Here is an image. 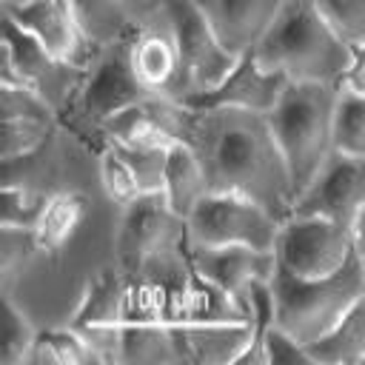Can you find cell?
<instances>
[{"label": "cell", "instance_id": "36", "mask_svg": "<svg viewBox=\"0 0 365 365\" xmlns=\"http://www.w3.org/2000/svg\"><path fill=\"white\" fill-rule=\"evenodd\" d=\"M0 114L9 117H57V111L31 88L0 83ZM60 120V117H57Z\"/></svg>", "mask_w": 365, "mask_h": 365}, {"label": "cell", "instance_id": "13", "mask_svg": "<svg viewBox=\"0 0 365 365\" xmlns=\"http://www.w3.org/2000/svg\"><path fill=\"white\" fill-rule=\"evenodd\" d=\"M128 60L140 86L154 97L182 100V63L168 17L160 11L131 26Z\"/></svg>", "mask_w": 365, "mask_h": 365}, {"label": "cell", "instance_id": "38", "mask_svg": "<svg viewBox=\"0 0 365 365\" xmlns=\"http://www.w3.org/2000/svg\"><path fill=\"white\" fill-rule=\"evenodd\" d=\"M123 6L128 11V20L131 23H143V20L154 17V14H160L163 6H165V0H123Z\"/></svg>", "mask_w": 365, "mask_h": 365}, {"label": "cell", "instance_id": "21", "mask_svg": "<svg viewBox=\"0 0 365 365\" xmlns=\"http://www.w3.org/2000/svg\"><path fill=\"white\" fill-rule=\"evenodd\" d=\"M163 197L165 202L182 217L188 220V214L197 208V202L208 194V182H205V171L200 165L197 151L188 143H177L168 148V160H165V174H163Z\"/></svg>", "mask_w": 365, "mask_h": 365}, {"label": "cell", "instance_id": "7", "mask_svg": "<svg viewBox=\"0 0 365 365\" xmlns=\"http://www.w3.org/2000/svg\"><path fill=\"white\" fill-rule=\"evenodd\" d=\"M185 222L188 248L251 245L274 251L279 234V217L271 208L231 191H208Z\"/></svg>", "mask_w": 365, "mask_h": 365}, {"label": "cell", "instance_id": "3", "mask_svg": "<svg viewBox=\"0 0 365 365\" xmlns=\"http://www.w3.org/2000/svg\"><path fill=\"white\" fill-rule=\"evenodd\" d=\"M339 86L288 83L279 103L265 114L288 165L294 197L314 180L334 151V106Z\"/></svg>", "mask_w": 365, "mask_h": 365}, {"label": "cell", "instance_id": "30", "mask_svg": "<svg viewBox=\"0 0 365 365\" xmlns=\"http://www.w3.org/2000/svg\"><path fill=\"white\" fill-rule=\"evenodd\" d=\"M97 174H100L103 194L114 208H125L128 202H134L143 194L134 171L125 163V157L111 143H103L97 148Z\"/></svg>", "mask_w": 365, "mask_h": 365}, {"label": "cell", "instance_id": "19", "mask_svg": "<svg viewBox=\"0 0 365 365\" xmlns=\"http://www.w3.org/2000/svg\"><path fill=\"white\" fill-rule=\"evenodd\" d=\"M128 282H131V274L120 262H108V265L97 268L86 279V285L77 297V305L71 308L66 325L74 331L123 325L125 322Z\"/></svg>", "mask_w": 365, "mask_h": 365}, {"label": "cell", "instance_id": "25", "mask_svg": "<svg viewBox=\"0 0 365 365\" xmlns=\"http://www.w3.org/2000/svg\"><path fill=\"white\" fill-rule=\"evenodd\" d=\"M68 6L94 46H106L134 26L128 20L123 0H68Z\"/></svg>", "mask_w": 365, "mask_h": 365}, {"label": "cell", "instance_id": "2", "mask_svg": "<svg viewBox=\"0 0 365 365\" xmlns=\"http://www.w3.org/2000/svg\"><path fill=\"white\" fill-rule=\"evenodd\" d=\"M254 57L288 83L339 86L351 63V46L336 37L311 0H285Z\"/></svg>", "mask_w": 365, "mask_h": 365}, {"label": "cell", "instance_id": "5", "mask_svg": "<svg viewBox=\"0 0 365 365\" xmlns=\"http://www.w3.org/2000/svg\"><path fill=\"white\" fill-rule=\"evenodd\" d=\"M128 34H131V29L123 37H117V40H111V43L97 48L74 103L60 117V125H68L80 140L91 143V137H94V154L103 145L100 125L111 114H117V111H123V108H128V106H134L140 100L154 97L140 86V80L131 71Z\"/></svg>", "mask_w": 365, "mask_h": 365}, {"label": "cell", "instance_id": "40", "mask_svg": "<svg viewBox=\"0 0 365 365\" xmlns=\"http://www.w3.org/2000/svg\"><path fill=\"white\" fill-rule=\"evenodd\" d=\"M20 3H26V0H3V9H11V6H20Z\"/></svg>", "mask_w": 365, "mask_h": 365}, {"label": "cell", "instance_id": "10", "mask_svg": "<svg viewBox=\"0 0 365 365\" xmlns=\"http://www.w3.org/2000/svg\"><path fill=\"white\" fill-rule=\"evenodd\" d=\"M163 14L168 17L171 31L177 37V48H180L182 100L191 94L208 91L237 66L240 57L222 46V40L211 29L197 0H165Z\"/></svg>", "mask_w": 365, "mask_h": 365}, {"label": "cell", "instance_id": "6", "mask_svg": "<svg viewBox=\"0 0 365 365\" xmlns=\"http://www.w3.org/2000/svg\"><path fill=\"white\" fill-rule=\"evenodd\" d=\"M111 248L114 262L128 274H140L151 262L188 248V222L165 202L163 191L140 194L125 208H117Z\"/></svg>", "mask_w": 365, "mask_h": 365}, {"label": "cell", "instance_id": "8", "mask_svg": "<svg viewBox=\"0 0 365 365\" xmlns=\"http://www.w3.org/2000/svg\"><path fill=\"white\" fill-rule=\"evenodd\" d=\"M3 23L6 26L0 46V83L31 88L57 111V117H63L74 103L88 68L54 57L11 20L3 17Z\"/></svg>", "mask_w": 365, "mask_h": 365}, {"label": "cell", "instance_id": "20", "mask_svg": "<svg viewBox=\"0 0 365 365\" xmlns=\"http://www.w3.org/2000/svg\"><path fill=\"white\" fill-rule=\"evenodd\" d=\"M86 214H88V202L80 191H71V188L51 191L43 205V214L34 225V240L40 245V254L60 257L66 251V245L74 240Z\"/></svg>", "mask_w": 365, "mask_h": 365}, {"label": "cell", "instance_id": "31", "mask_svg": "<svg viewBox=\"0 0 365 365\" xmlns=\"http://www.w3.org/2000/svg\"><path fill=\"white\" fill-rule=\"evenodd\" d=\"M48 194L51 191H43V188H34V185H26V182H3V194H0V225L34 231Z\"/></svg>", "mask_w": 365, "mask_h": 365}, {"label": "cell", "instance_id": "1", "mask_svg": "<svg viewBox=\"0 0 365 365\" xmlns=\"http://www.w3.org/2000/svg\"><path fill=\"white\" fill-rule=\"evenodd\" d=\"M205 171L208 191H231L271 208L279 220L294 205V185L265 114L191 108L185 140Z\"/></svg>", "mask_w": 365, "mask_h": 365}, {"label": "cell", "instance_id": "39", "mask_svg": "<svg viewBox=\"0 0 365 365\" xmlns=\"http://www.w3.org/2000/svg\"><path fill=\"white\" fill-rule=\"evenodd\" d=\"M351 240H354V254L365 271V211L356 217V222L351 225Z\"/></svg>", "mask_w": 365, "mask_h": 365}, {"label": "cell", "instance_id": "4", "mask_svg": "<svg viewBox=\"0 0 365 365\" xmlns=\"http://www.w3.org/2000/svg\"><path fill=\"white\" fill-rule=\"evenodd\" d=\"M271 291L274 322L294 339L311 345L328 334L356 299L365 297V271L356 254L328 277H297L277 265Z\"/></svg>", "mask_w": 365, "mask_h": 365}, {"label": "cell", "instance_id": "32", "mask_svg": "<svg viewBox=\"0 0 365 365\" xmlns=\"http://www.w3.org/2000/svg\"><path fill=\"white\" fill-rule=\"evenodd\" d=\"M34 257H40V245L34 240V231L0 225V279H3V288H9L11 279L31 265Z\"/></svg>", "mask_w": 365, "mask_h": 365}, {"label": "cell", "instance_id": "35", "mask_svg": "<svg viewBox=\"0 0 365 365\" xmlns=\"http://www.w3.org/2000/svg\"><path fill=\"white\" fill-rule=\"evenodd\" d=\"M317 365L308 345L294 339L288 331H282L279 325H271L268 334L262 336V365Z\"/></svg>", "mask_w": 365, "mask_h": 365}, {"label": "cell", "instance_id": "18", "mask_svg": "<svg viewBox=\"0 0 365 365\" xmlns=\"http://www.w3.org/2000/svg\"><path fill=\"white\" fill-rule=\"evenodd\" d=\"M171 336L180 362L240 365L251 345V322H174Z\"/></svg>", "mask_w": 365, "mask_h": 365}, {"label": "cell", "instance_id": "29", "mask_svg": "<svg viewBox=\"0 0 365 365\" xmlns=\"http://www.w3.org/2000/svg\"><path fill=\"white\" fill-rule=\"evenodd\" d=\"M334 151L365 157V97L339 88L334 106Z\"/></svg>", "mask_w": 365, "mask_h": 365}, {"label": "cell", "instance_id": "15", "mask_svg": "<svg viewBox=\"0 0 365 365\" xmlns=\"http://www.w3.org/2000/svg\"><path fill=\"white\" fill-rule=\"evenodd\" d=\"M288 80L279 71L265 68L254 51L242 54L237 60V66L208 91L191 94L182 100V106L194 108V111H208V108H237V111H257V114H268L282 91H285Z\"/></svg>", "mask_w": 365, "mask_h": 365}, {"label": "cell", "instance_id": "16", "mask_svg": "<svg viewBox=\"0 0 365 365\" xmlns=\"http://www.w3.org/2000/svg\"><path fill=\"white\" fill-rule=\"evenodd\" d=\"M191 265L231 291L234 297L245 299L254 282H265L277 271V254L251 248V245H214V248H188ZM248 302V299H245Z\"/></svg>", "mask_w": 365, "mask_h": 365}, {"label": "cell", "instance_id": "9", "mask_svg": "<svg viewBox=\"0 0 365 365\" xmlns=\"http://www.w3.org/2000/svg\"><path fill=\"white\" fill-rule=\"evenodd\" d=\"M274 254L277 265L297 277H328L354 254L351 228L325 217L291 211L279 220Z\"/></svg>", "mask_w": 365, "mask_h": 365}, {"label": "cell", "instance_id": "26", "mask_svg": "<svg viewBox=\"0 0 365 365\" xmlns=\"http://www.w3.org/2000/svg\"><path fill=\"white\" fill-rule=\"evenodd\" d=\"M29 365H100L88 342L68 325L40 331L29 354Z\"/></svg>", "mask_w": 365, "mask_h": 365}, {"label": "cell", "instance_id": "23", "mask_svg": "<svg viewBox=\"0 0 365 365\" xmlns=\"http://www.w3.org/2000/svg\"><path fill=\"white\" fill-rule=\"evenodd\" d=\"M317 365H362L365 359V297L356 299L342 319L308 345Z\"/></svg>", "mask_w": 365, "mask_h": 365}, {"label": "cell", "instance_id": "37", "mask_svg": "<svg viewBox=\"0 0 365 365\" xmlns=\"http://www.w3.org/2000/svg\"><path fill=\"white\" fill-rule=\"evenodd\" d=\"M339 88L365 97V43L351 48V63H348V68L339 80Z\"/></svg>", "mask_w": 365, "mask_h": 365}, {"label": "cell", "instance_id": "12", "mask_svg": "<svg viewBox=\"0 0 365 365\" xmlns=\"http://www.w3.org/2000/svg\"><path fill=\"white\" fill-rule=\"evenodd\" d=\"M191 108L171 97H148L117 114H111L100 125V140L143 145V148H171L188 140Z\"/></svg>", "mask_w": 365, "mask_h": 365}, {"label": "cell", "instance_id": "17", "mask_svg": "<svg viewBox=\"0 0 365 365\" xmlns=\"http://www.w3.org/2000/svg\"><path fill=\"white\" fill-rule=\"evenodd\" d=\"M222 46L242 57L274 26L285 0H197Z\"/></svg>", "mask_w": 365, "mask_h": 365}, {"label": "cell", "instance_id": "14", "mask_svg": "<svg viewBox=\"0 0 365 365\" xmlns=\"http://www.w3.org/2000/svg\"><path fill=\"white\" fill-rule=\"evenodd\" d=\"M3 17L34 37L46 51L80 68H88L100 48L80 29L68 0H26L20 6L3 9Z\"/></svg>", "mask_w": 365, "mask_h": 365}, {"label": "cell", "instance_id": "11", "mask_svg": "<svg viewBox=\"0 0 365 365\" xmlns=\"http://www.w3.org/2000/svg\"><path fill=\"white\" fill-rule=\"evenodd\" d=\"M291 211L325 217L351 228L365 211V157L331 151L314 180L294 197Z\"/></svg>", "mask_w": 365, "mask_h": 365}, {"label": "cell", "instance_id": "33", "mask_svg": "<svg viewBox=\"0 0 365 365\" xmlns=\"http://www.w3.org/2000/svg\"><path fill=\"white\" fill-rule=\"evenodd\" d=\"M322 20L351 48L365 43V0H311Z\"/></svg>", "mask_w": 365, "mask_h": 365}, {"label": "cell", "instance_id": "22", "mask_svg": "<svg viewBox=\"0 0 365 365\" xmlns=\"http://www.w3.org/2000/svg\"><path fill=\"white\" fill-rule=\"evenodd\" d=\"M182 322H251L248 302L202 277L194 265L188 271Z\"/></svg>", "mask_w": 365, "mask_h": 365}, {"label": "cell", "instance_id": "28", "mask_svg": "<svg viewBox=\"0 0 365 365\" xmlns=\"http://www.w3.org/2000/svg\"><path fill=\"white\" fill-rule=\"evenodd\" d=\"M60 120L57 117H9L3 120V148L0 160L11 163L37 148H43L51 137H57Z\"/></svg>", "mask_w": 365, "mask_h": 365}, {"label": "cell", "instance_id": "24", "mask_svg": "<svg viewBox=\"0 0 365 365\" xmlns=\"http://www.w3.org/2000/svg\"><path fill=\"white\" fill-rule=\"evenodd\" d=\"M120 365H180L171 325H165V322H123Z\"/></svg>", "mask_w": 365, "mask_h": 365}, {"label": "cell", "instance_id": "27", "mask_svg": "<svg viewBox=\"0 0 365 365\" xmlns=\"http://www.w3.org/2000/svg\"><path fill=\"white\" fill-rule=\"evenodd\" d=\"M31 317L14 302L11 291L3 288V339H0V365H29V354L37 339Z\"/></svg>", "mask_w": 365, "mask_h": 365}, {"label": "cell", "instance_id": "34", "mask_svg": "<svg viewBox=\"0 0 365 365\" xmlns=\"http://www.w3.org/2000/svg\"><path fill=\"white\" fill-rule=\"evenodd\" d=\"M106 143H111V140H106ZM111 145L125 157V163L134 171L143 194H151V191L163 188L168 148H143V145H123V143H111Z\"/></svg>", "mask_w": 365, "mask_h": 365}]
</instances>
